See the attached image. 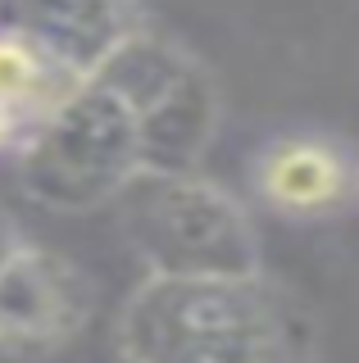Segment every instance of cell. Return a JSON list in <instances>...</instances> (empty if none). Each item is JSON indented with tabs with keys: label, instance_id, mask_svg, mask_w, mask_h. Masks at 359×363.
<instances>
[{
	"label": "cell",
	"instance_id": "cell-1",
	"mask_svg": "<svg viewBox=\"0 0 359 363\" xmlns=\"http://www.w3.org/2000/svg\"><path fill=\"white\" fill-rule=\"evenodd\" d=\"M219 118L214 77L173 41L145 32L28 132L18 182L41 209L87 213L123 200L141 177L196 173Z\"/></svg>",
	"mask_w": 359,
	"mask_h": 363
},
{
	"label": "cell",
	"instance_id": "cell-2",
	"mask_svg": "<svg viewBox=\"0 0 359 363\" xmlns=\"http://www.w3.org/2000/svg\"><path fill=\"white\" fill-rule=\"evenodd\" d=\"M123 363H305V323L255 277H145L123 300Z\"/></svg>",
	"mask_w": 359,
	"mask_h": 363
},
{
	"label": "cell",
	"instance_id": "cell-3",
	"mask_svg": "<svg viewBox=\"0 0 359 363\" xmlns=\"http://www.w3.org/2000/svg\"><path fill=\"white\" fill-rule=\"evenodd\" d=\"M123 204V232L150 277H255L260 232L250 213L200 173L141 177Z\"/></svg>",
	"mask_w": 359,
	"mask_h": 363
},
{
	"label": "cell",
	"instance_id": "cell-4",
	"mask_svg": "<svg viewBox=\"0 0 359 363\" xmlns=\"http://www.w3.org/2000/svg\"><path fill=\"white\" fill-rule=\"evenodd\" d=\"M96 291L87 272L28 236L0 259V350L50 354L87 327Z\"/></svg>",
	"mask_w": 359,
	"mask_h": 363
},
{
	"label": "cell",
	"instance_id": "cell-5",
	"mask_svg": "<svg viewBox=\"0 0 359 363\" xmlns=\"http://www.w3.org/2000/svg\"><path fill=\"white\" fill-rule=\"evenodd\" d=\"M0 32L32 41L77 82H92L150 23L145 0H0Z\"/></svg>",
	"mask_w": 359,
	"mask_h": 363
},
{
	"label": "cell",
	"instance_id": "cell-6",
	"mask_svg": "<svg viewBox=\"0 0 359 363\" xmlns=\"http://www.w3.org/2000/svg\"><path fill=\"white\" fill-rule=\"evenodd\" d=\"M255 186L260 196L282 213H323L332 204L346 200V191L355 186V173L346 164V155L332 141L319 136H282L255 159Z\"/></svg>",
	"mask_w": 359,
	"mask_h": 363
},
{
	"label": "cell",
	"instance_id": "cell-7",
	"mask_svg": "<svg viewBox=\"0 0 359 363\" xmlns=\"http://www.w3.org/2000/svg\"><path fill=\"white\" fill-rule=\"evenodd\" d=\"M77 91H82V82L69 68L55 64L46 50H37L32 41L14 37V32H0V105L18 118L23 141L50 113L69 105Z\"/></svg>",
	"mask_w": 359,
	"mask_h": 363
},
{
	"label": "cell",
	"instance_id": "cell-8",
	"mask_svg": "<svg viewBox=\"0 0 359 363\" xmlns=\"http://www.w3.org/2000/svg\"><path fill=\"white\" fill-rule=\"evenodd\" d=\"M18 241H23V232H18V227L9 223V213H0V259H5Z\"/></svg>",
	"mask_w": 359,
	"mask_h": 363
},
{
	"label": "cell",
	"instance_id": "cell-9",
	"mask_svg": "<svg viewBox=\"0 0 359 363\" xmlns=\"http://www.w3.org/2000/svg\"><path fill=\"white\" fill-rule=\"evenodd\" d=\"M14 136H23V128H18V118H14V113L0 105V150H5V145L14 141Z\"/></svg>",
	"mask_w": 359,
	"mask_h": 363
},
{
	"label": "cell",
	"instance_id": "cell-10",
	"mask_svg": "<svg viewBox=\"0 0 359 363\" xmlns=\"http://www.w3.org/2000/svg\"><path fill=\"white\" fill-rule=\"evenodd\" d=\"M355 186H359V177H355Z\"/></svg>",
	"mask_w": 359,
	"mask_h": 363
}]
</instances>
